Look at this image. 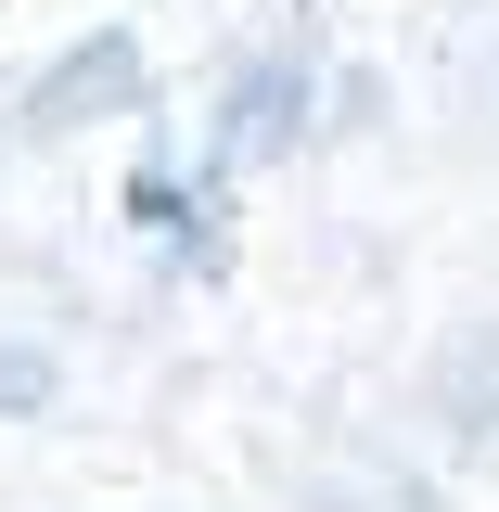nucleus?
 Listing matches in <instances>:
<instances>
[{
  "label": "nucleus",
  "mask_w": 499,
  "mask_h": 512,
  "mask_svg": "<svg viewBox=\"0 0 499 512\" xmlns=\"http://www.w3.org/2000/svg\"><path fill=\"white\" fill-rule=\"evenodd\" d=\"M154 103V64H141V39L128 26H90V39H64L39 77H26V141H77V128H103V116H141Z\"/></svg>",
  "instance_id": "f257e3e1"
},
{
  "label": "nucleus",
  "mask_w": 499,
  "mask_h": 512,
  "mask_svg": "<svg viewBox=\"0 0 499 512\" xmlns=\"http://www.w3.org/2000/svg\"><path fill=\"white\" fill-rule=\"evenodd\" d=\"M308 52H269V64H244L231 90H218V116H205V192L218 180H244V167H282L295 141H308Z\"/></svg>",
  "instance_id": "f03ea898"
},
{
  "label": "nucleus",
  "mask_w": 499,
  "mask_h": 512,
  "mask_svg": "<svg viewBox=\"0 0 499 512\" xmlns=\"http://www.w3.org/2000/svg\"><path fill=\"white\" fill-rule=\"evenodd\" d=\"M423 397L448 410V436H499V320L448 333V346H436V372H423Z\"/></svg>",
  "instance_id": "7ed1b4c3"
},
{
  "label": "nucleus",
  "mask_w": 499,
  "mask_h": 512,
  "mask_svg": "<svg viewBox=\"0 0 499 512\" xmlns=\"http://www.w3.org/2000/svg\"><path fill=\"white\" fill-rule=\"evenodd\" d=\"M128 218H141V231H154V244H180L192 269H205V256H218V218H205V205H192V192L167 180V167H141V180H128Z\"/></svg>",
  "instance_id": "20e7f679"
},
{
  "label": "nucleus",
  "mask_w": 499,
  "mask_h": 512,
  "mask_svg": "<svg viewBox=\"0 0 499 512\" xmlns=\"http://www.w3.org/2000/svg\"><path fill=\"white\" fill-rule=\"evenodd\" d=\"M52 397H64V359L26 346V333H0V423H39Z\"/></svg>",
  "instance_id": "39448f33"
}]
</instances>
